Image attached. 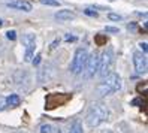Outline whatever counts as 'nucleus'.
Segmentation results:
<instances>
[{
	"mask_svg": "<svg viewBox=\"0 0 148 133\" xmlns=\"http://www.w3.org/2000/svg\"><path fill=\"white\" fill-rule=\"evenodd\" d=\"M87 57H88V52L84 48H78L75 51V56L72 58V63H71V72L78 75L84 72V67H85V63H87Z\"/></svg>",
	"mask_w": 148,
	"mask_h": 133,
	"instance_id": "nucleus-4",
	"label": "nucleus"
},
{
	"mask_svg": "<svg viewBox=\"0 0 148 133\" xmlns=\"http://www.w3.org/2000/svg\"><path fill=\"white\" fill-rule=\"evenodd\" d=\"M139 47L142 48V51H144V54H147V42H142V43H141V45H139Z\"/></svg>",
	"mask_w": 148,
	"mask_h": 133,
	"instance_id": "nucleus-20",
	"label": "nucleus"
},
{
	"mask_svg": "<svg viewBox=\"0 0 148 133\" xmlns=\"http://www.w3.org/2000/svg\"><path fill=\"white\" fill-rule=\"evenodd\" d=\"M23 45L25 47V56L24 60L25 61H30L33 57V52H34V47H36V36L32 33H27L23 36Z\"/></svg>",
	"mask_w": 148,
	"mask_h": 133,
	"instance_id": "nucleus-7",
	"label": "nucleus"
},
{
	"mask_svg": "<svg viewBox=\"0 0 148 133\" xmlns=\"http://www.w3.org/2000/svg\"><path fill=\"white\" fill-rule=\"evenodd\" d=\"M112 66H114V54L112 49H106L102 52V56H99V75L100 78H105L108 73H111Z\"/></svg>",
	"mask_w": 148,
	"mask_h": 133,
	"instance_id": "nucleus-3",
	"label": "nucleus"
},
{
	"mask_svg": "<svg viewBox=\"0 0 148 133\" xmlns=\"http://www.w3.org/2000/svg\"><path fill=\"white\" fill-rule=\"evenodd\" d=\"M66 40L69 42V40H76V38L75 36H69V34H67V36H66Z\"/></svg>",
	"mask_w": 148,
	"mask_h": 133,
	"instance_id": "nucleus-23",
	"label": "nucleus"
},
{
	"mask_svg": "<svg viewBox=\"0 0 148 133\" xmlns=\"http://www.w3.org/2000/svg\"><path fill=\"white\" fill-rule=\"evenodd\" d=\"M71 100V94H64V93H53L47 97L45 100V108L47 109H54L57 106H63Z\"/></svg>",
	"mask_w": 148,
	"mask_h": 133,
	"instance_id": "nucleus-5",
	"label": "nucleus"
},
{
	"mask_svg": "<svg viewBox=\"0 0 148 133\" xmlns=\"http://www.w3.org/2000/svg\"><path fill=\"white\" fill-rule=\"evenodd\" d=\"M6 38L9 39V40H15V39H16V32H15V30L6 32Z\"/></svg>",
	"mask_w": 148,
	"mask_h": 133,
	"instance_id": "nucleus-16",
	"label": "nucleus"
},
{
	"mask_svg": "<svg viewBox=\"0 0 148 133\" xmlns=\"http://www.w3.org/2000/svg\"><path fill=\"white\" fill-rule=\"evenodd\" d=\"M75 18V14L72 11H69V9H63V11H58L56 14V20L58 21H71Z\"/></svg>",
	"mask_w": 148,
	"mask_h": 133,
	"instance_id": "nucleus-10",
	"label": "nucleus"
},
{
	"mask_svg": "<svg viewBox=\"0 0 148 133\" xmlns=\"http://www.w3.org/2000/svg\"><path fill=\"white\" fill-rule=\"evenodd\" d=\"M2 24H3V23H2V20H0V25H2Z\"/></svg>",
	"mask_w": 148,
	"mask_h": 133,
	"instance_id": "nucleus-25",
	"label": "nucleus"
},
{
	"mask_svg": "<svg viewBox=\"0 0 148 133\" xmlns=\"http://www.w3.org/2000/svg\"><path fill=\"white\" fill-rule=\"evenodd\" d=\"M133 64L136 69V73L142 75L147 72V57L142 52H133Z\"/></svg>",
	"mask_w": 148,
	"mask_h": 133,
	"instance_id": "nucleus-8",
	"label": "nucleus"
},
{
	"mask_svg": "<svg viewBox=\"0 0 148 133\" xmlns=\"http://www.w3.org/2000/svg\"><path fill=\"white\" fill-rule=\"evenodd\" d=\"M108 18L112 20V21H121V20H123V16H121V15H117V14H109Z\"/></svg>",
	"mask_w": 148,
	"mask_h": 133,
	"instance_id": "nucleus-17",
	"label": "nucleus"
},
{
	"mask_svg": "<svg viewBox=\"0 0 148 133\" xmlns=\"http://www.w3.org/2000/svg\"><path fill=\"white\" fill-rule=\"evenodd\" d=\"M20 102H21V99H20V96H16V94H11L5 99L6 106H9V108H16V106H20Z\"/></svg>",
	"mask_w": 148,
	"mask_h": 133,
	"instance_id": "nucleus-11",
	"label": "nucleus"
},
{
	"mask_svg": "<svg viewBox=\"0 0 148 133\" xmlns=\"http://www.w3.org/2000/svg\"><path fill=\"white\" fill-rule=\"evenodd\" d=\"M15 133H25V132H21V130H20V132H15Z\"/></svg>",
	"mask_w": 148,
	"mask_h": 133,
	"instance_id": "nucleus-24",
	"label": "nucleus"
},
{
	"mask_svg": "<svg viewBox=\"0 0 148 133\" xmlns=\"http://www.w3.org/2000/svg\"><path fill=\"white\" fill-rule=\"evenodd\" d=\"M40 3L48 5V6H60V2H58V0H40Z\"/></svg>",
	"mask_w": 148,
	"mask_h": 133,
	"instance_id": "nucleus-15",
	"label": "nucleus"
},
{
	"mask_svg": "<svg viewBox=\"0 0 148 133\" xmlns=\"http://www.w3.org/2000/svg\"><path fill=\"white\" fill-rule=\"evenodd\" d=\"M121 87H123V81H121V76L118 73H108L105 78H103V81L97 85V94L105 97V96H109L112 93H115L118 90H121Z\"/></svg>",
	"mask_w": 148,
	"mask_h": 133,
	"instance_id": "nucleus-2",
	"label": "nucleus"
},
{
	"mask_svg": "<svg viewBox=\"0 0 148 133\" xmlns=\"http://www.w3.org/2000/svg\"><path fill=\"white\" fill-rule=\"evenodd\" d=\"M106 36L105 34H96L94 36V42H96V45H99V47H102V45H106Z\"/></svg>",
	"mask_w": 148,
	"mask_h": 133,
	"instance_id": "nucleus-12",
	"label": "nucleus"
},
{
	"mask_svg": "<svg viewBox=\"0 0 148 133\" xmlns=\"http://www.w3.org/2000/svg\"><path fill=\"white\" fill-rule=\"evenodd\" d=\"M84 14L88 15V16H97V12H94V11H91V9H85Z\"/></svg>",
	"mask_w": 148,
	"mask_h": 133,
	"instance_id": "nucleus-19",
	"label": "nucleus"
},
{
	"mask_svg": "<svg viewBox=\"0 0 148 133\" xmlns=\"http://www.w3.org/2000/svg\"><path fill=\"white\" fill-rule=\"evenodd\" d=\"M108 118H109V111H108V108H106L103 103H100V102H94V103L90 106L85 121H87V124H88L90 127H97L99 124L105 123Z\"/></svg>",
	"mask_w": 148,
	"mask_h": 133,
	"instance_id": "nucleus-1",
	"label": "nucleus"
},
{
	"mask_svg": "<svg viewBox=\"0 0 148 133\" xmlns=\"http://www.w3.org/2000/svg\"><path fill=\"white\" fill-rule=\"evenodd\" d=\"M69 133H84V132H82V126H81V123H79V121H75V123L72 124L71 130H69Z\"/></svg>",
	"mask_w": 148,
	"mask_h": 133,
	"instance_id": "nucleus-13",
	"label": "nucleus"
},
{
	"mask_svg": "<svg viewBox=\"0 0 148 133\" xmlns=\"http://www.w3.org/2000/svg\"><path fill=\"white\" fill-rule=\"evenodd\" d=\"M33 63H34V64H39V63H40V56H36V57H34Z\"/></svg>",
	"mask_w": 148,
	"mask_h": 133,
	"instance_id": "nucleus-21",
	"label": "nucleus"
},
{
	"mask_svg": "<svg viewBox=\"0 0 148 133\" xmlns=\"http://www.w3.org/2000/svg\"><path fill=\"white\" fill-rule=\"evenodd\" d=\"M40 133H54V127L51 124H43L40 127Z\"/></svg>",
	"mask_w": 148,
	"mask_h": 133,
	"instance_id": "nucleus-14",
	"label": "nucleus"
},
{
	"mask_svg": "<svg viewBox=\"0 0 148 133\" xmlns=\"http://www.w3.org/2000/svg\"><path fill=\"white\" fill-rule=\"evenodd\" d=\"M105 30H106V33H118V29L117 27H111V25H106Z\"/></svg>",
	"mask_w": 148,
	"mask_h": 133,
	"instance_id": "nucleus-18",
	"label": "nucleus"
},
{
	"mask_svg": "<svg viewBox=\"0 0 148 133\" xmlns=\"http://www.w3.org/2000/svg\"><path fill=\"white\" fill-rule=\"evenodd\" d=\"M141 103H142V102H141V99H135V100L132 102V105H135V106H136V105H141Z\"/></svg>",
	"mask_w": 148,
	"mask_h": 133,
	"instance_id": "nucleus-22",
	"label": "nucleus"
},
{
	"mask_svg": "<svg viewBox=\"0 0 148 133\" xmlns=\"http://www.w3.org/2000/svg\"><path fill=\"white\" fill-rule=\"evenodd\" d=\"M97 69H99V54L93 52L91 56L87 57V63H85V78H93L96 73H97Z\"/></svg>",
	"mask_w": 148,
	"mask_h": 133,
	"instance_id": "nucleus-6",
	"label": "nucleus"
},
{
	"mask_svg": "<svg viewBox=\"0 0 148 133\" xmlns=\"http://www.w3.org/2000/svg\"><path fill=\"white\" fill-rule=\"evenodd\" d=\"M8 8L16 9V11H23V12H30L32 11V3L27 2V0H15V2L8 3Z\"/></svg>",
	"mask_w": 148,
	"mask_h": 133,
	"instance_id": "nucleus-9",
	"label": "nucleus"
}]
</instances>
